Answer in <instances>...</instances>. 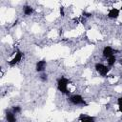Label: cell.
<instances>
[{"instance_id":"2","label":"cell","mask_w":122,"mask_h":122,"mask_svg":"<svg viewBox=\"0 0 122 122\" xmlns=\"http://www.w3.org/2000/svg\"><path fill=\"white\" fill-rule=\"evenodd\" d=\"M69 99L73 105H81V106H87L88 105L86 103V101L83 99V97L81 95H79V94H73Z\"/></svg>"},{"instance_id":"9","label":"cell","mask_w":122,"mask_h":122,"mask_svg":"<svg viewBox=\"0 0 122 122\" xmlns=\"http://www.w3.org/2000/svg\"><path fill=\"white\" fill-rule=\"evenodd\" d=\"M78 119L80 121H94L95 120V117H92V116H88L86 114H80V116L78 117Z\"/></svg>"},{"instance_id":"4","label":"cell","mask_w":122,"mask_h":122,"mask_svg":"<svg viewBox=\"0 0 122 122\" xmlns=\"http://www.w3.org/2000/svg\"><path fill=\"white\" fill-rule=\"evenodd\" d=\"M114 52H118L117 50H113L112 48L109 47V46H106L104 49H103V56L105 58H109L111 55H112Z\"/></svg>"},{"instance_id":"6","label":"cell","mask_w":122,"mask_h":122,"mask_svg":"<svg viewBox=\"0 0 122 122\" xmlns=\"http://www.w3.org/2000/svg\"><path fill=\"white\" fill-rule=\"evenodd\" d=\"M118 15H119V10H118V9H115V8L110 10L109 12H108V17H109V18H112V19L117 18Z\"/></svg>"},{"instance_id":"18","label":"cell","mask_w":122,"mask_h":122,"mask_svg":"<svg viewBox=\"0 0 122 122\" xmlns=\"http://www.w3.org/2000/svg\"><path fill=\"white\" fill-rule=\"evenodd\" d=\"M121 10H122V7H121Z\"/></svg>"},{"instance_id":"17","label":"cell","mask_w":122,"mask_h":122,"mask_svg":"<svg viewBox=\"0 0 122 122\" xmlns=\"http://www.w3.org/2000/svg\"><path fill=\"white\" fill-rule=\"evenodd\" d=\"M119 62H120V64L122 65V59H120V61H119Z\"/></svg>"},{"instance_id":"11","label":"cell","mask_w":122,"mask_h":122,"mask_svg":"<svg viewBox=\"0 0 122 122\" xmlns=\"http://www.w3.org/2000/svg\"><path fill=\"white\" fill-rule=\"evenodd\" d=\"M115 61H116V58H115L114 54L111 55V56L108 58V64H109V66H110V67L113 66V65H114V63H115Z\"/></svg>"},{"instance_id":"12","label":"cell","mask_w":122,"mask_h":122,"mask_svg":"<svg viewBox=\"0 0 122 122\" xmlns=\"http://www.w3.org/2000/svg\"><path fill=\"white\" fill-rule=\"evenodd\" d=\"M13 113H19V112H21V107H19V106H14V107H12V111H11Z\"/></svg>"},{"instance_id":"10","label":"cell","mask_w":122,"mask_h":122,"mask_svg":"<svg viewBox=\"0 0 122 122\" xmlns=\"http://www.w3.org/2000/svg\"><path fill=\"white\" fill-rule=\"evenodd\" d=\"M23 11H24V14L25 15H30L33 12V9L30 6H25L23 8Z\"/></svg>"},{"instance_id":"3","label":"cell","mask_w":122,"mask_h":122,"mask_svg":"<svg viewBox=\"0 0 122 122\" xmlns=\"http://www.w3.org/2000/svg\"><path fill=\"white\" fill-rule=\"evenodd\" d=\"M94 67H95L96 71H97L100 75H102V76H106V75L108 74L109 71H110V69H109L107 66H105V65H103V64H101V63H96Z\"/></svg>"},{"instance_id":"13","label":"cell","mask_w":122,"mask_h":122,"mask_svg":"<svg viewBox=\"0 0 122 122\" xmlns=\"http://www.w3.org/2000/svg\"><path fill=\"white\" fill-rule=\"evenodd\" d=\"M117 104H118V107H119V112H122V97H119L118 98Z\"/></svg>"},{"instance_id":"14","label":"cell","mask_w":122,"mask_h":122,"mask_svg":"<svg viewBox=\"0 0 122 122\" xmlns=\"http://www.w3.org/2000/svg\"><path fill=\"white\" fill-rule=\"evenodd\" d=\"M40 79H41L43 82H46V81L48 80V75H47L46 73H42V74L40 75Z\"/></svg>"},{"instance_id":"5","label":"cell","mask_w":122,"mask_h":122,"mask_svg":"<svg viewBox=\"0 0 122 122\" xmlns=\"http://www.w3.org/2000/svg\"><path fill=\"white\" fill-rule=\"evenodd\" d=\"M22 57H23V52H22V51H17V52H16V54H15L14 58H13L11 61H10V62H9L10 66H11V67H12V66H14L15 64H17L19 61H21Z\"/></svg>"},{"instance_id":"1","label":"cell","mask_w":122,"mask_h":122,"mask_svg":"<svg viewBox=\"0 0 122 122\" xmlns=\"http://www.w3.org/2000/svg\"><path fill=\"white\" fill-rule=\"evenodd\" d=\"M70 83V80L65 78V77H60L58 78L57 80V89L59 92H61L62 93H65V94H69L70 92L68 91V84Z\"/></svg>"},{"instance_id":"16","label":"cell","mask_w":122,"mask_h":122,"mask_svg":"<svg viewBox=\"0 0 122 122\" xmlns=\"http://www.w3.org/2000/svg\"><path fill=\"white\" fill-rule=\"evenodd\" d=\"M83 15H85L86 17H90V16H92V13H87V12H83Z\"/></svg>"},{"instance_id":"15","label":"cell","mask_w":122,"mask_h":122,"mask_svg":"<svg viewBox=\"0 0 122 122\" xmlns=\"http://www.w3.org/2000/svg\"><path fill=\"white\" fill-rule=\"evenodd\" d=\"M60 14H61V16H65V11H64L63 7H60Z\"/></svg>"},{"instance_id":"7","label":"cell","mask_w":122,"mask_h":122,"mask_svg":"<svg viewBox=\"0 0 122 122\" xmlns=\"http://www.w3.org/2000/svg\"><path fill=\"white\" fill-rule=\"evenodd\" d=\"M46 65H47V63H46L45 60H40V61H38V62L36 63V68H35V69H36V71H38V72L43 71L45 70Z\"/></svg>"},{"instance_id":"8","label":"cell","mask_w":122,"mask_h":122,"mask_svg":"<svg viewBox=\"0 0 122 122\" xmlns=\"http://www.w3.org/2000/svg\"><path fill=\"white\" fill-rule=\"evenodd\" d=\"M14 114L15 113H13L12 112H6V118H7V120L9 121V122H15L16 121V118H15V116H14Z\"/></svg>"}]
</instances>
